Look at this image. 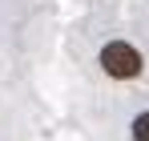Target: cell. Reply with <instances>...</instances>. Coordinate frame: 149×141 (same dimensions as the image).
Instances as JSON below:
<instances>
[{
	"instance_id": "obj_2",
	"label": "cell",
	"mask_w": 149,
	"mask_h": 141,
	"mask_svg": "<svg viewBox=\"0 0 149 141\" xmlns=\"http://www.w3.org/2000/svg\"><path fill=\"white\" fill-rule=\"evenodd\" d=\"M129 137H133V141H149V109L133 117V125H129Z\"/></svg>"
},
{
	"instance_id": "obj_1",
	"label": "cell",
	"mask_w": 149,
	"mask_h": 141,
	"mask_svg": "<svg viewBox=\"0 0 149 141\" xmlns=\"http://www.w3.org/2000/svg\"><path fill=\"white\" fill-rule=\"evenodd\" d=\"M97 65H101V73L113 77V81H137V77L145 73V57L129 45V40H109V45L97 52Z\"/></svg>"
}]
</instances>
